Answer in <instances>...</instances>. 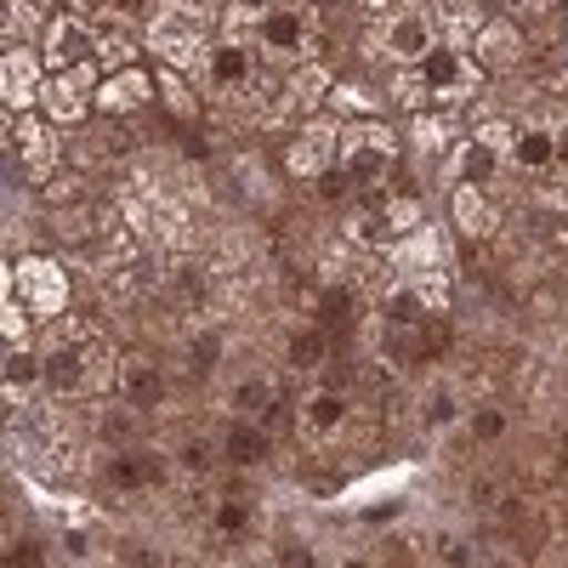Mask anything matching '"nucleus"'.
Listing matches in <instances>:
<instances>
[{"instance_id":"obj_39","label":"nucleus","mask_w":568,"mask_h":568,"mask_svg":"<svg viewBox=\"0 0 568 568\" xmlns=\"http://www.w3.org/2000/svg\"><path fill=\"white\" fill-rule=\"evenodd\" d=\"M466 495H471V506H478V511H495V506L506 500L495 478H471V489H466Z\"/></svg>"},{"instance_id":"obj_21","label":"nucleus","mask_w":568,"mask_h":568,"mask_svg":"<svg viewBox=\"0 0 568 568\" xmlns=\"http://www.w3.org/2000/svg\"><path fill=\"white\" fill-rule=\"evenodd\" d=\"M109 484L114 489H149V484H160V455H142V449H114L109 455Z\"/></svg>"},{"instance_id":"obj_46","label":"nucleus","mask_w":568,"mask_h":568,"mask_svg":"<svg viewBox=\"0 0 568 568\" xmlns=\"http://www.w3.org/2000/svg\"><path fill=\"white\" fill-rule=\"evenodd\" d=\"M63 7H91V0H63Z\"/></svg>"},{"instance_id":"obj_20","label":"nucleus","mask_w":568,"mask_h":568,"mask_svg":"<svg viewBox=\"0 0 568 568\" xmlns=\"http://www.w3.org/2000/svg\"><path fill=\"white\" fill-rule=\"evenodd\" d=\"M506 160H511L517 171H546V165L557 160V131H546V125H517Z\"/></svg>"},{"instance_id":"obj_25","label":"nucleus","mask_w":568,"mask_h":568,"mask_svg":"<svg viewBox=\"0 0 568 568\" xmlns=\"http://www.w3.org/2000/svg\"><path fill=\"white\" fill-rule=\"evenodd\" d=\"M120 369H125V364H120L103 342H85V398H91V393H114V387H120Z\"/></svg>"},{"instance_id":"obj_37","label":"nucleus","mask_w":568,"mask_h":568,"mask_svg":"<svg viewBox=\"0 0 568 568\" xmlns=\"http://www.w3.org/2000/svg\"><path fill=\"white\" fill-rule=\"evenodd\" d=\"M511 136H517V125H506V120H484L478 125V142H484V149H495L500 160L511 154Z\"/></svg>"},{"instance_id":"obj_4","label":"nucleus","mask_w":568,"mask_h":568,"mask_svg":"<svg viewBox=\"0 0 568 568\" xmlns=\"http://www.w3.org/2000/svg\"><path fill=\"white\" fill-rule=\"evenodd\" d=\"M375 52L393 58L398 69H420L438 52V23L426 12H415V7H398V12L382 18V29H375Z\"/></svg>"},{"instance_id":"obj_10","label":"nucleus","mask_w":568,"mask_h":568,"mask_svg":"<svg viewBox=\"0 0 568 568\" xmlns=\"http://www.w3.org/2000/svg\"><path fill=\"white\" fill-rule=\"evenodd\" d=\"M12 154H18V165H23V176L29 182H52L58 176V165H63V149H58V131H52V120H34V114H18L12 120Z\"/></svg>"},{"instance_id":"obj_42","label":"nucleus","mask_w":568,"mask_h":568,"mask_svg":"<svg viewBox=\"0 0 568 568\" xmlns=\"http://www.w3.org/2000/svg\"><path fill=\"white\" fill-rule=\"evenodd\" d=\"M227 7L240 12V23H262V18L278 7V0H227Z\"/></svg>"},{"instance_id":"obj_9","label":"nucleus","mask_w":568,"mask_h":568,"mask_svg":"<svg viewBox=\"0 0 568 568\" xmlns=\"http://www.w3.org/2000/svg\"><path fill=\"white\" fill-rule=\"evenodd\" d=\"M45 58L34 45H7V58H0V98H7V114H29L40 109V91H45Z\"/></svg>"},{"instance_id":"obj_45","label":"nucleus","mask_w":568,"mask_h":568,"mask_svg":"<svg viewBox=\"0 0 568 568\" xmlns=\"http://www.w3.org/2000/svg\"><path fill=\"white\" fill-rule=\"evenodd\" d=\"M557 200H562V205H568V176H562V187H557Z\"/></svg>"},{"instance_id":"obj_41","label":"nucleus","mask_w":568,"mask_h":568,"mask_svg":"<svg viewBox=\"0 0 568 568\" xmlns=\"http://www.w3.org/2000/svg\"><path fill=\"white\" fill-rule=\"evenodd\" d=\"M12 568H45V546L40 540H12Z\"/></svg>"},{"instance_id":"obj_1","label":"nucleus","mask_w":568,"mask_h":568,"mask_svg":"<svg viewBox=\"0 0 568 568\" xmlns=\"http://www.w3.org/2000/svg\"><path fill=\"white\" fill-rule=\"evenodd\" d=\"M142 45L165 63V69H205L211 58V23H205V7L200 0H165V7L149 18L142 29Z\"/></svg>"},{"instance_id":"obj_38","label":"nucleus","mask_w":568,"mask_h":568,"mask_svg":"<svg viewBox=\"0 0 568 568\" xmlns=\"http://www.w3.org/2000/svg\"><path fill=\"white\" fill-rule=\"evenodd\" d=\"M85 194V182H74V176H52V182H45V200H52V205H74Z\"/></svg>"},{"instance_id":"obj_13","label":"nucleus","mask_w":568,"mask_h":568,"mask_svg":"<svg viewBox=\"0 0 568 568\" xmlns=\"http://www.w3.org/2000/svg\"><path fill=\"white\" fill-rule=\"evenodd\" d=\"M471 58H478L484 74H511V69H524L529 40H524V29H517L511 18H489L478 29V40H471Z\"/></svg>"},{"instance_id":"obj_33","label":"nucleus","mask_w":568,"mask_h":568,"mask_svg":"<svg viewBox=\"0 0 568 568\" xmlns=\"http://www.w3.org/2000/svg\"><path fill=\"white\" fill-rule=\"evenodd\" d=\"M329 109H342V114H358V120H369V91L364 85H336V91H329Z\"/></svg>"},{"instance_id":"obj_30","label":"nucleus","mask_w":568,"mask_h":568,"mask_svg":"<svg viewBox=\"0 0 568 568\" xmlns=\"http://www.w3.org/2000/svg\"><path fill=\"white\" fill-rule=\"evenodd\" d=\"M444 23H449L455 40H478V29L489 18H478V0H444Z\"/></svg>"},{"instance_id":"obj_11","label":"nucleus","mask_w":568,"mask_h":568,"mask_svg":"<svg viewBox=\"0 0 568 568\" xmlns=\"http://www.w3.org/2000/svg\"><path fill=\"white\" fill-rule=\"evenodd\" d=\"M420 74H426V85H433V109H455V103H466L471 91H478V80H484V69H478V63H466L455 45H438V52L420 63Z\"/></svg>"},{"instance_id":"obj_31","label":"nucleus","mask_w":568,"mask_h":568,"mask_svg":"<svg viewBox=\"0 0 568 568\" xmlns=\"http://www.w3.org/2000/svg\"><path fill=\"white\" fill-rule=\"evenodd\" d=\"M211 524H216V535H233V540H240V535L251 529V506H245L240 495H227V500H216V517H211Z\"/></svg>"},{"instance_id":"obj_28","label":"nucleus","mask_w":568,"mask_h":568,"mask_svg":"<svg viewBox=\"0 0 568 568\" xmlns=\"http://www.w3.org/2000/svg\"><path fill=\"white\" fill-rule=\"evenodd\" d=\"M216 455H222V444H211V438H182V444H176V466L187 471V478H205V471H216Z\"/></svg>"},{"instance_id":"obj_3","label":"nucleus","mask_w":568,"mask_h":568,"mask_svg":"<svg viewBox=\"0 0 568 568\" xmlns=\"http://www.w3.org/2000/svg\"><path fill=\"white\" fill-rule=\"evenodd\" d=\"M12 296L34 313V318H63L69 313V273L52 256H18L12 262Z\"/></svg>"},{"instance_id":"obj_16","label":"nucleus","mask_w":568,"mask_h":568,"mask_svg":"<svg viewBox=\"0 0 568 568\" xmlns=\"http://www.w3.org/2000/svg\"><path fill=\"white\" fill-rule=\"evenodd\" d=\"M495 222H500V211L489 200V187L484 182H455V227L466 240H489Z\"/></svg>"},{"instance_id":"obj_40","label":"nucleus","mask_w":568,"mask_h":568,"mask_svg":"<svg viewBox=\"0 0 568 568\" xmlns=\"http://www.w3.org/2000/svg\"><path fill=\"white\" fill-rule=\"evenodd\" d=\"M438 568H471V546L466 540H438Z\"/></svg>"},{"instance_id":"obj_15","label":"nucleus","mask_w":568,"mask_h":568,"mask_svg":"<svg viewBox=\"0 0 568 568\" xmlns=\"http://www.w3.org/2000/svg\"><path fill=\"white\" fill-rule=\"evenodd\" d=\"M329 91H336V80H329L324 63H296L284 91H278V114H307V109L329 103Z\"/></svg>"},{"instance_id":"obj_7","label":"nucleus","mask_w":568,"mask_h":568,"mask_svg":"<svg viewBox=\"0 0 568 568\" xmlns=\"http://www.w3.org/2000/svg\"><path fill=\"white\" fill-rule=\"evenodd\" d=\"M313 45V12L307 7H273L262 23H256V52L273 58V63H302Z\"/></svg>"},{"instance_id":"obj_29","label":"nucleus","mask_w":568,"mask_h":568,"mask_svg":"<svg viewBox=\"0 0 568 568\" xmlns=\"http://www.w3.org/2000/svg\"><path fill=\"white\" fill-rule=\"evenodd\" d=\"M466 438H471V444H500V438H506V409L478 404V409L466 415Z\"/></svg>"},{"instance_id":"obj_12","label":"nucleus","mask_w":568,"mask_h":568,"mask_svg":"<svg viewBox=\"0 0 568 568\" xmlns=\"http://www.w3.org/2000/svg\"><path fill=\"white\" fill-rule=\"evenodd\" d=\"M98 45H103V34H91L80 18H52L40 34V58L52 74H63V69H80V63H98Z\"/></svg>"},{"instance_id":"obj_24","label":"nucleus","mask_w":568,"mask_h":568,"mask_svg":"<svg viewBox=\"0 0 568 568\" xmlns=\"http://www.w3.org/2000/svg\"><path fill=\"white\" fill-rule=\"evenodd\" d=\"M495 165H500V154H495V149H484V142L471 136V142H460V149H455L449 176H455V182H489V176H495Z\"/></svg>"},{"instance_id":"obj_8","label":"nucleus","mask_w":568,"mask_h":568,"mask_svg":"<svg viewBox=\"0 0 568 568\" xmlns=\"http://www.w3.org/2000/svg\"><path fill=\"white\" fill-rule=\"evenodd\" d=\"M205 91H211V98L216 103H233V98H245V91L256 85V52H251V45L245 40H216L211 45V58H205Z\"/></svg>"},{"instance_id":"obj_27","label":"nucleus","mask_w":568,"mask_h":568,"mask_svg":"<svg viewBox=\"0 0 568 568\" xmlns=\"http://www.w3.org/2000/svg\"><path fill=\"white\" fill-rule=\"evenodd\" d=\"M160 98H165V109H171L176 120H200V98H194V85H187L176 69H165V74H160Z\"/></svg>"},{"instance_id":"obj_34","label":"nucleus","mask_w":568,"mask_h":568,"mask_svg":"<svg viewBox=\"0 0 568 568\" xmlns=\"http://www.w3.org/2000/svg\"><path fill=\"white\" fill-rule=\"evenodd\" d=\"M29 318H34V313L7 291V347H29Z\"/></svg>"},{"instance_id":"obj_32","label":"nucleus","mask_w":568,"mask_h":568,"mask_svg":"<svg viewBox=\"0 0 568 568\" xmlns=\"http://www.w3.org/2000/svg\"><path fill=\"white\" fill-rule=\"evenodd\" d=\"M98 58L109 63V74H120V69H136V45H131L125 34H109V40L98 45Z\"/></svg>"},{"instance_id":"obj_18","label":"nucleus","mask_w":568,"mask_h":568,"mask_svg":"<svg viewBox=\"0 0 568 568\" xmlns=\"http://www.w3.org/2000/svg\"><path fill=\"white\" fill-rule=\"evenodd\" d=\"M347 420H353V404H347V393H336V387H324V393H313V398L302 404V433H313V438H336Z\"/></svg>"},{"instance_id":"obj_23","label":"nucleus","mask_w":568,"mask_h":568,"mask_svg":"<svg viewBox=\"0 0 568 568\" xmlns=\"http://www.w3.org/2000/svg\"><path fill=\"white\" fill-rule=\"evenodd\" d=\"M284 358H291V369H324V358H329V336H324V324H302V329H291V342H284Z\"/></svg>"},{"instance_id":"obj_35","label":"nucleus","mask_w":568,"mask_h":568,"mask_svg":"<svg viewBox=\"0 0 568 568\" xmlns=\"http://www.w3.org/2000/svg\"><path fill=\"white\" fill-rule=\"evenodd\" d=\"M29 23H40V12L29 7V0H7V45H29V40H23Z\"/></svg>"},{"instance_id":"obj_26","label":"nucleus","mask_w":568,"mask_h":568,"mask_svg":"<svg viewBox=\"0 0 568 568\" xmlns=\"http://www.w3.org/2000/svg\"><path fill=\"white\" fill-rule=\"evenodd\" d=\"M387 98H393L404 114H426V109H433V85H426L420 69H398L393 85H387Z\"/></svg>"},{"instance_id":"obj_5","label":"nucleus","mask_w":568,"mask_h":568,"mask_svg":"<svg viewBox=\"0 0 568 568\" xmlns=\"http://www.w3.org/2000/svg\"><path fill=\"white\" fill-rule=\"evenodd\" d=\"M284 171H291L296 182H318V176H329V171H342V125L307 120V125L291 136V149H284Z\"/></svg>"},{"instance_id":"obj_17","label":"nucleus","mask_w":568,"mask_h":568,"mask_svg":"<svg viewBox=\"0 0 568 568\" xmlns=\"http://www.w3.org/2000/svg\"><path fill=\"white\" fill-rule=\"evenodd\" d=\"M227 409L240 415V420H267L278 409V382H273V375H262V369L240 375L233 393H227Z\"/></svg>"},{"instance_id":"obj_14","label":"nucleus","mask_w":568,"mask_h":568,"mask_svg":"<svg viewBox=\"0 0 568 568\" xmlns=\"http://www.w3.org/2000/svg\"><path fill=\"white\" fill-rule=\"evenodd\" d=\"M154 98H160V80H149L142 69L103 74V85H98V109L114 114V120H125V114H136V109H149Z\"/></svg>"},{"instance_id":"obj_36","label":"nucleus","mask_w":568,"mask_h":568,"mask_svg":"<svg viewBox=\"0 0 568 568\" xmlns=\"http://www.w3.org/2000/svg\"><path fill=\"white\" fill-rule=\"evenodd\" d=\"M455 409H460V404H455V393H444V387H438V393H426L420 420H426V426H449V420H455Z\"/></svg>"},{"instance_id":"obj_6","label":"nucleus","mask_w":568,"mask_h":568,"mask_svg":"<svg viewBox=\"0 0 568 568\" xmlns=\"http://www.w3.org/2000/svg\"><path fill=\"white\" fill-rule=\"evenodd\" d=\"M98 74H91V63L80 69H63V74H45V91H40V114L52 125H85L91 103H98Z\"/></svg>"},{"instance_id":"obj_22","label":"nucleus","mask_w":568,"mask_h":568,"mask_svg":"<svg viewBox=\"0 0 568 568\" xmlns=\"http://www.w3.org/2000/svg\"><path fill=\"white\" fill-rule=\"evenodd\" d=\"M120 393H125V409H154L165 404V375L154 364H131L120 369Z\"/></svg>"},{"instance_id":"obj_2","label":"nucleus","mask_w":568,"mask_h":568,"mask_svg":"<svg viewBox=\"0 0 568 568\" xmlns=\"http://www.w3.org/2000/svg\"><path fill=\"white\" fill-rule=\"evenodd\" d=\"M398 160V136L382 120H353L342 125V176L353 187H382Z\"/></svg>"},{"instance_id":"obj_43","label":"nucleus","mask_w":568,"mask_h":568,"mask_svg":"<svg viewBox=\"0 0 568 568\" xmlns=\"http://www.w3.org/2000/svg\"><path fill=\"white\" fill-rule=\"evenodd\" d=\"M103 438H109V444L131 438V409H125V415H103Z\"/></svg>"},{"instance_id":"obj_44","label":"nucleus","mask_w":568,"mask_h":568,"mask_svg":"<svg viewBox=\"0 0 568 568\" xmlns=\"http://www.w3.org/2000/svg\"><path fill=\"white\" fill-rule=\"evenodd\" d=\"M336 568H382V562H375V557H342Z\"/></svg>"},{"instance_id":"obj_19","label":"nucleus","mask_w":568,"mask_h":568,"mask_svg":"<svg viewBox=\"0 0 568 568\" xmlns=\"http://www.w3.org/2000/svg\"><path fill=\"white\" fill-rule=\"evenodd\" d=\"M222 460L240 466V471H256V466L267 460V433H262V420H233L227 433H222Z\"/></svg>"}]
</instances>
